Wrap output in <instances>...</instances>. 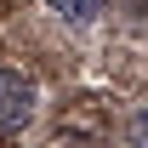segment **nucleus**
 Wrapping results in <instances>:
<instances>
[{
	"mask_svg": "<svg viewBox=\"0 0 148 148\" xmlns=\"http://www.w3.org/2000/svg\"><path fill=\"white\" fill-rule=\"evenodd\" d=\"M103 6H108V0H51V12H57L63 23H74V29H86Z\"/></svg>",
	"mask_w": 148,
	"mask_h": 148,
	"instance_id": "2",
	"label": "nucleus"
},
{
	"mask_svg": "<svg viewBox=\"0 0 148 148\" xmlns=\"http://www.w3.org/2000/svg\"><path fill=\"white\" fill-rule=\"evenodd\" d=\"M34 103H40V91H34L29 74L23 69H0V131H23L34 120Z\"/></svg>",
	"mask_w": 148,
	"mask_h": 148,
	"instance_id": "1",
	"label": "nucleus"
},
{
	"mask_svg": "<svg viewBox=\"0 0 148 148\" xmlns=\"http://www.w3.org/2000/svg\"><path fill=\"white\" fill-rule=\"evenodd\" d=\"M143 12H148V0H143Z\"/></svg>",
	"mask_w": 148,
	"mask_h": 148,
	"instance_id": "4",
	"label": "nucleus"
},
{
	"mask_svg": "<svg viewBox=\"0 0 148 148\" xmlns=\"http://www.w3.org/2000/svg\"><path fill=\"white\" fill-rule=\"evenodd\" d=\"M131 148H148V108L131 120Z\"/></svg>",
	"mask_w": 148,
	"mask_h": 148,
	"instance_id": "3",
	"label": "nucleus"
}]
</instances>
